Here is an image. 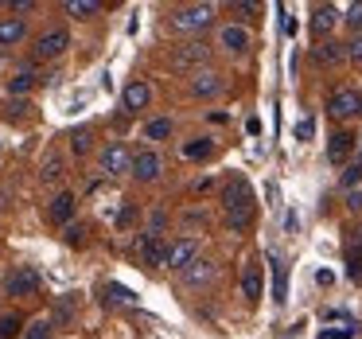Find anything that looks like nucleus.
Masks as SVG:
<instances>
[{
    "mask_svg": "<svg viewBox=\"0 0 362 339\" xmlns=\"http://www.w3.org/2000/svg\"><path fill=\"white\" fill-rule=\"evenodd\" d=\"M222 207H226V226L230 230H242L253 214V191L245 180H230L226 191H222Z\"/></svg>",
    "mask_w": 362,
    "mask_h": 339,
    "instance_id": "1",
    "label": "nucleus"
},
{
    "mask_svg": "<svg viewBox=\"0 0 362 339\" xmlns=\"http://www.w3.org/2000/svg\"><path fill=\"white\" fill-rule=\"evenodd\" d=\"M214 20V4H183L172 12V28L175 32H203Z\"/></svg>",
    "mask_w": 362,
    "mask_h": 339,
    "instance_id": "2",
    "label": "nucleus"
},
{
    "mask_svg": "<svg viewBox=\"0 0 362 339\" xmlns=\"http://www.w3.org/2000/svg\"><path fill=\"white\" fill-rule=\"evenodd\" d=\"M40 273H35L32 265H20L8 273V281H4V289H8V297H35L40 292Z\"/></svg>",
    "mask_w": 362,
    "mask_h": 339,
    "instance_id": "3",
    "label": "nucleus"
},
{
    "mask_svg": "<svg viewBox=\"0 0 362 339\" xmlns=\"http://www.w3.org/2000/svg\"><path fill=\"white\" fill-rule=\"evenodd\" d=\"M66 47H71V32L66 28H51V32H43L35 40V55L40 59H59Z\"/></svg>",
    "mask_w": 362,
    "mask_h": 339,
    "instance_id": "4",
    "label": "nucleus"
},
{
    "mask_svg": "<svg viewBox=\"0 0 362 339\" xmlns=\"http://www.w3.org/2000/svg\"><path fill=\"white\" fill-rule=\"evenodd\" d=\"M327 110H331V117H339V121L358 117V113H362V94H358V90H335L331 102H327Z\"/></svg>",
    "mask_w": 362,
    "mask_h": 339,
    "instance_id": "5",
    "label": "nucleus"
},
{
    "mask_svg": "<svg viewBox=\"0 0 362 339\" xmlns=\"http://www.w3.org/2000/svg\"><path fill=\"white\" fill-rule=\"evenodd\" d=\"M199 261V242L195 238H180L175 246H168V269H191Z\"/></svg>",
    "mask_w": 362,
    "mask_h": 339,
    "instance_id": "6",
    "label": "nucleus"
},
{
    "mask_svg": "<svg viewBox=\"0 0 362 339\" xmlns=\"http://www.w3.org/2000/svg\"><path fill=\"white\" fill-rule=\"evenodd\" d=\"M102 172L105 176H125V172H133V156H129V149L121 141H113L110 149L102 152Z\"/></svg>",
    "mask_w": 362,
    "mask_h": 339,
    "instance_id": "7",
    "label": "nucleus"
},
{
    "mask_svg": "<svg viewBox=\"0 0 362 339\" xmlns=\"http://www.w3.org/2000/svg\"><path fill=\"white\" fill-rule=\"evenodd\" d=\"M160 168H164V164H160V156L152 149H144V152H136V156H133V176L141 183H152L160 176Z\"/></svg>",
    "mask_w": 362,
    "mask_h": 339,
    "instance_id": "8",
    "label": "nucleus"
},
{
    "mask_svg": "<svg viewBox=\"0 0 362 339\" xmlns=\"http://www.w3.org/2000/svg\"><path fill=\"white\" fill-rule=\"evenodd\" d=\"M218 43L230 51V55H242V51H250V32H245V28H238V24H226L218 32Z\"/></svg>",
    "mask_w": 362,
    "mask_h": 339,
    "instance_id": "9",
    "label": "nucleus"
},
{
    "mask_svg": "<svg viewBox=\"0 0 362 339\" xmlns=\"http://www.w3.org/2000/svg\"><path fill=\"white\" fill-rule=\"evenodd\" d=\"M141 258H144V265H168V246L160 242V234L141 238Z\"/></svg>",
    "mask_w": 362,
    "mask_h": 339,
    "instance_id": "10",
    "label": "nucleus"
},
{
    "mask_svg": "<svg viewBox=\"0 0 362 339\" xmlns=\"http://www.w3.org/2000/svg\"><path fill=\"white\" fill-rule=\"evenodd\" d=\"M148 98H152L148 82H129L125 94H121V102H125L129 113H136V110H144V105H148Z\"/></svg>",
    "mask_w": 362,
    "mask_h": 339,
    "instance_id": "11",
    "label": "nucleus"
},
{
    "mask_svg": "<svg viewBox=\"0 0 362 339\" xmlns=\"http://www.w3.org/2000/svg\"><path fill=\"white\" fill-rule=\"evenodd\" d=\"M47 214H51V222H66V226H71V219H74V195L71 191H59V195L51 199Z\"/></svg>",
    "mask_w": 362,
    "mask_h": 339,
    "instance_id": "12",
    "label": "nucleus"
},
{
    "mask_svg": "<svg viewBox=\"0 0 362 339\" xmlns=\"http://www.w3.org/2000/svg\"><path fill=\"white\" fill-rule=\"evenodd\" d=\"M351 152H354V137L351 133H331V141H327V160L331 164H343Z\"/></svg>",
    "mask_w": 362,
    "mask_h": 339,
    "instance_id": "13",
    "label": "nucleus"
},
{
    "mask_svg": "<svg viewBox=\"0 0 362 339\" xmlns=\"http://www.w3.org/2000/svg\"><path fill=\"white\" fill-rule=\"evenodd\" d=\"M206 63V47L203 43H187V47L175 51V71H191V67Z\"/></svg>",
    "mask_w": 362,
    "mask_h": 339,
    "instance_id": "14",
    "label": "nucleus"
},
{
    "mask_svg": "<svg viewBox=\"0 0 362 339\" xmlns=\"http://www.w3.org/2000/svg\"><path fill=\"white\" fill-rule=\"evenodd\" d=\"M218 90H222V79L214 71H199L195 82H191V94H195V98H214Z\"/></svg>",
    "mask_w": 362,
    "mask_h": 339,
    "instance_id": "15",
    "label": "nucleus"
},
{
    "mask_svg": "<svg viewBox=\"0 0 362 339\" xmlns=\"http://www.w3.org/2000/svg\"><path fill=\"white\" fill-rule=\"evenodd\" d=\"M24 35H28V28H24V20H20V16L0 20V47H16Z\"/></svg>",
    "mask_w": 362,
    "mask_h": 339,
    "instance_id": "16",
    "label": "nucleus"
},
{
    "mask_svg": "<svg viewBox=\"0 0 362 339\" xmlns=\"http://www.w3.org/2000/svg\"><path fill=\"white\" fill-rule=\"evenodd\" d=\"M335 24H339V8H335V4H320V8H315V16H312V28H315V35H327V32H335Z\"/></svg>",
    "mask_w": 362,
    "mask_h": 339,
    "instance_id": "17",
    "label": "nucleus"
},
{
    "mask_svg": "<svg viewBox=\"0 0 362 339\" xmlns=\"http://www.w3.org/2000/svg\"><path fill=\"white\" fill-rule=\"evenodd\" d=\"M269 265H273V300L284 304L288 300V269H284L281 258H269Z\"/></svg>",
    "mask_w": 362,
    "mask_h": 339,
    "instance_id": "18",
    "label": "nucleus"
},
{
    "mask_svg": "<svg viewBox=\"0 0 362 339\" xmlns=\"http://www.w3.org/2000/svg\"><path fill=\"white\" fill-rule=\"evenodd\" d=\"M242 297L250 300V304H257V300H261V269L257 265H245V273H242Z\"/></svg>",
    "mask_w": 362,
    "mask_h": 339,
    "instance_id": "19",
    "label": "nucleus"
},
{
    "mask_svg": "<svg viewBox=\"0 0 362 339\" xmlns=\"http://www.w3.org/2000/svg\"><path fill=\"white\" fill-rule=\"evenodd\" d=\"M343 55H346V51L339 47L335 40H323L320 47H315V63H323V67H335V63H339V59H343Z\"/></svg>",
    "mask_w": 362,
    "mask_h": 339,
    "instance_id": "20",
    "label": "nucleus"
},
{
    "mask_svg": "<svg viewBox=\"0 0 362 339\" xmlns=\"http://www.w3.org/2000/svg\"><path fill=\"white\" fill-rule=\"evenodd\" d=\"M66 12H71L74 20H90V16L102 12V4H98V0H66Z\"/></svg>",
    "mask_w": 362,
    "mask_h": 339,
    "instance_id": "21",
    "label": "nucleus"
},
{
    "mask_svg": "<svg viewBox=\"0 0 362 339\" xmlns=\"http://www.w3.org/2000/svg\"><path fill=\"white\" fill-rule=\"evenodd\" d=\"M346 273H351L354 285H362V246L358 242L346 246Z\"/></svg>",
    "mask_w": 362,
    "mask_h": 339,
    "instance_id": "22",
    "label": "nucleus"
},
{
    "mask_svg": "<svg viewBox=\"0 0 362 339\" xmlns=\"http://www.w3.org/2000/svg\"><path fill=\"white\" fill-rule=\"evenodd\" d=\"M211 152H214V144L206 141V137H195V141L183 144V156H187V160H206Z\"/></svg>",
    "mask_w": 362,
    "mask_h": 339,
    "instance_id": "23",
    "label": "nucleus"
},
{
    "mask_svg": "<svg viewBox=\"0 0 362 339\" xmlns=\"http://www.w3.org/2000/svg\"><path fill=\"white\" fill-rule=\"evenodd\" d=\"M211 273H214L211 261H195L191 269H183V281H187V285H203V281H211Z\"/></svg>",
    "mask_w": 362,
    "mask_h": 339,
    "instance_id": "24",
    "label": "nucleus"
},
{
    "mask_svg": "<svg viewBox=\"0 0 362 339\" xmlns=\"http://www.w3.org/2000/svg\"><path fill=\"white\" fill-rule=\"evenodd\" d=\"M172 121L168 117H156V121H148V129H144V137H148V141H168V137H172Z\"/></svg>",
    "mask_w": 362,
    "mask_h": 339,
    "instance_id": "25",
    "label": "nucleus"
},
{
    "mask_svg": "<svg viewBox=\"0 0 362 339\" xmlns=\"http://www.w3.org/2000/svg\"><path fill=\"white\" fill-rule=\"evenodd\" d=\"M20 328H24V323H20V316H16V312L0 316V339H16V335H20Z\"/></svg>",
    "mask_w": 362,
    "mask_h": 339,
    "instance_id": "26",
    "label": "nucleus"
},
{
    "mask_svg": "<svg viewBox=\"0 0 362 339\" xmlns=\"http://www.w3.org/2000/svg\"><path fill=\"white\" fill-rule=\"evenodd\" d=\"M32 86H35V74H32V71H20L16 79L8 82V94H28Z\"/></svg>",
    "mask_w": 362,
    "mask_h": 339,
    "instance_id": "27",
    "label": "nucleus"
},
{
    "mask_svg": "<svg viewBox=\"0 0 362 339\" xmlns=\"http://www.w3.org/2000/svg\"><path fill=\"white\" fill-rule=\"evenodd\" d=\"M24 339H51V320H35V323H28Z\"/></svg>",
    "mask_w": 362,
    "mask_h": 339,
    "instance_id": "28",
    "label": "nucleus"
},
{
    "mask_svg": "<svg viewBox=\"0 0 362 339\" xmlns=\"http://www.w3.org/2000/svg\"><path fill=\"white\" fill-rule=\"evenodd\" d=\"M71 149L78 152V156L90 149V129H74V133H71Z\"/></svg>",
    "mask_w": 362,
    "mask_h": 339,
    "instance_id": "29",
    "label": "nucleus"
},
{
    "mask_svg": "<svg viewBox=\"0 0 362 339\" xmlns=\"http://www.w3.org/2000/svg\"><path fill=\"white\" fill-rule=\"evenodd\" d=\"M346 28H351L354 35H362V4H351V12H346Z\"/></svg>",
    "mask_w": 362,
    "mask_h": 339,
    "instance_id": "30",
    "label": "nucleus"
},
{
    "mask_svg": "<svg viewBox=\"0 0 362 339\" xmlns=\"http://www.w3.org/2000/svg\"><path fill=\"white\" fill-rule=\"evenodd\" d=\"M105 292H110V300H113V304H133V292H129V289H121V285H105Z\"/></svg>",
    "mask_w": 362,
    "mask_h": 339,
    "instance_id": "31",
    "label": "nucleus"
},
{
    "mask_svg": "<svg viewBox=\"0 0 362 339\" xmlns=\"http://www.w3.org/2000/svg\"><path fill=\"white\" fill-rule=\"evenodd\" d=\"M234 12H238V16H257L261 4H257V0H234Z\"/></svg>",
    "mask_w": 362,
    "mask_h": 339,
    "instance_id": "32",
    "label": "nucleus"
},
{
    "mask_svg": "<svg viewBox=\"0 0 362 339\" xmlns=\"http://www.w3.org/2000/svg\"><path fill=\"white\" fill-rule=\"evenodd\" d=\"M358 180H362V160H354V164L343 172V188H354Z\"/></svg>",
    "mask_w": 362,
    "mask_h": 339,
    "instance_id": "33",
    "label": "nucleus"
},
{
    "mask_svg": "<svg viewBox=\"0 0 362 339\" xmlns=\"http://www.w3.org/2000/svg\"><path fill=\"white\" fill-rule=\"evenodd\" d=\"M312 133H315V121L312 117L296 121V141H312Z\"/></svg>",
    "mask_w": 362,
    "mask_h": 339,
    "instance_id": "34",
    "label": "nucleus"
},
{
    "mask_svg": "<svg viewBox=\"0 0 362 339\" xmlns=\"http://www.w3.org/2000/svg\"><path fill=\"white\" fill-rule=\"evenodd\" d=\"M346 59H351V63H358V67H362V35H354V40L346 43Z\"/></svg>",
    "mask_w": 362,
    "mask_h": 339,
    "instance_id": "35",
    "label": "nucleus"
},
{
    "mask_svg": "<svg viewBox=\"0 0 362 339\" xmlns=\"http://www.w3.org/2000/svg\"><path fill=\"white\" fill-rule=\"evenodd\" d=\"M82 234H86V230H82L78 222H71V226H66V242H71V246H78V242H82Z\"/></svg>",
    "mask_w": 362,
    "mask_h": 339,
    "instance_id": "36",
    "label": "nucleus"
},
{
    "mask_svg": "<svg viewBox=\"0 0 362 339\" xmlns=\"http://www.w3.org/2000/svg\"><path fill=\"white\" fill-rule=\"evenodd\" d=\"M43 180H59V160H47V168H43Z\"/></svg>",
    "mask_w": 362,
    "mask_h": 339,
    "instance_id": "37",
    "label": "nucleus"
},
{
    "mask_svg": "<svg viewBox=\"0 0 362 339\" xmlns=\"http://www.w3.org/2000/svg\"><path fill=\"white\" fill-rule=\"evenodd\" d=\"M346 207H351V211H362V191H354V195L346 199Z\"/></svg>",
    "mask_w": 362,
    "mask_h": 339,
    "instance_id": "38",
    "label": "nucleus"
},
{
    "mask_svg": "<svg viewBox=\"0 0 362 339\" xmlns=\"http://www.w3.org/2000/svg\"><path fill=\"white\" fill-rule=\"evenodd\" d=\"M32 8H35L32 0H16V4H12V12H32Z\"/></svg>",
    "mask_w": 362,
    "mask_h": 339,
    "instance_id": "39",
    "label": "nucleus"
},
{
    "mask_svg": "<svg viewBox=\"0 0 362 339\" xmlns=\"http://www.w3.org/2000/svg\"><path fill=\"white\" fill-rule=\"evenodd\" d=\"M0 149H4V144H0Z\"/></svg>",
    "mask_w": 362,
    "mask_h": 339,
    "instance_id": "40",
    "label": "nucleus"
}]
</instances>
